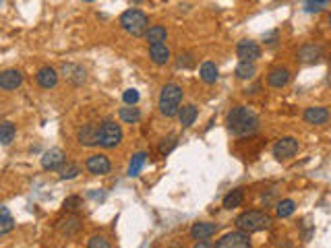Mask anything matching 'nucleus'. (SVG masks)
<instances>
[{
    "instance_id": "obj_1",
    "label": "nucleus",
    "mask_w": 331,
    "mask_h": 248,
    "mask_svg": "<svg viewBox=\"0 0 331 248\" xmlns=\"http://www.w3.org/2000/svg\"><path fill=\"white\" fill-rule=\"evenodd\" d=\"M228 128L236 136H248V134L257 132L259 118L248 108L236 106V108H232V112L228 114Z\"/></svg>"
},
{
    "instance_id": "obj_2",
    "label": "nucleus",
    "mask_w": 331,
    "mask_h": 248,
    "mask_svg": "<svg viewBox=\"0 0 331 248\" xmlns=\"http://www.w3.org/2000/svg\"><path fill=\"white\" fill-rule=\"evenodd\" d=\"M182 95H184L182 87L176 85V83H168V85H164V89H162V93H160V112H162L166 118L178 116Z\"/></svg>"
},
{
    "instance_id": "obj_3",
    "label": "nucleus",
    "mask_w": 331,
    "mask_h": 248,
    "mask_svg": "<svg viewBox=\"0 0 331 248\" xmlns=\"http://www.w3.org/2000/svg\"><path fill=\"white\" fill-rule=\"evenodd\" d=\"M120 27L127 33H131L135 37H141L149 29V19H147V15H145L143 10L129 8V10H124L122 15H120Z\"/></svg>"
},
{
    "instance_id": "obj_4",
    "label": "nucleus",
    "mask_w": 331,
    "mask_h": 248,
    "mask_svg": "<svg viewBox=\"0 0 331 248\" xmlns=\"http://www.w3.org/2000/svg\"><path fill=\"white\" fill-rule=\"evenodd\" d=\"M236 226L242 232L253 234V232H261V230L271 228V217L267 213H263V211H246V213L238 215Z\"/></svg>"
},
{
    "instance_id": "obj_5",
    "label": "nucleus",
    "mask_w": 331,
    "mask_h": 248,
    "mask_svg": "<svg viewBox=\"0 0 331 248\" xmlns=\"http://www.w3.org/2000/svg\"><path fill=\"white\" fill-rule=\"evenodd\" d=\"M122 141V128L114 120H104L100 126V145L104 149H114Z\"/></svg>"
},
{
    "instance_id": "obj_6",
    "label": "nucleus",
    "mask_w": 331,
    "mask_h": 248,
    "mask_svg": "<svg viewBox=\"0 0 331 248\" xmlns=\"http://www.w3.org/2000/svg\"><path fill=\"white\" fill-rule=\"evenodd\" d=\"M217 248H248L251 246V238H248V232H230L226 236H222L215 242Z\"/></svg>"
},
{
    "instance_id": "obj_7",
    "label": "nucleus",
    "mask_w": 331,
    "mask_h": 248,
    "mask_svg": "<svg viewBox=\"0 0 331 248\" xmlns=\"http://www.w3.org/2000/svg\"><path fill=\"white\" fill-rule=\"evenodd\" d=\"M236 54H238L240 62H255L261 58V48L253 39H242L236 46Z\"/></svg>"
},
{
    "instance_id": "obj_8",
    "label": "nucleus",
    "mask_w": 331,
    "mask_h": 248,
    "mask_svg": "<svg viewBox=\"0 0 331 248\" xmlns=\"http://www.w3.org/2000/svg\"><path fill=\"white\" fill-rule=\"evenodd\" d=\"M85 168H87L89 174H93V176H106V174H110V170H112V163H110V159H108L106 155L95 153V155L87 157Z\"/></svg>"
},
{
    "instance_id": "obj_9",
    "label": "nucleus",
    "mask_w": 331,
    "mask_h": 248,
    "mask_svg": "<svg viewBox=\"0 0 331 248\" xmlns=\"http://www.w3.org/2000/svg\"><path fill=\"white\" fill-rule=\"evenodd\" d=\"M298 151V141L294 136H282V139L273 145V155L278 159H288Z\"/></svg>"
},
{
    "instance_id": "obj_10",
    "label": "nucleus",
    "mask_w": 331,
    "mask_h": 248,
    "mask_svg": "<svg viewBox=\"0 0 331 248\" xmlns=\"http://www.w3.org/2000/svg\"><path fill=\"white\" fill-rule=\"evenodd\" d=\"M77 139L85 147L100 145V126H95V124H83L77 132Z\"/></svg>"
},
{
    "instance_id": "obj_11",
    "label": "nucleus",
    "mask_w": 331,
    "mask_h": 248,
    "mask_svg": "<svg viewBox=\"0 0 331 248\" xmlns=\"http://www.w3.org/2000/svg\"><path fill=\"white\" fill-rule=\"evenodd\" d=\"M21 83H23V73L17 71V68H6V71L0 73V89L12 91L21 87Z\"/></svg>"
},
{
    "instance_id": "obj_12",
    "label": "nucleus",
    "mask_w": 331,
    "mask_h": 248,
    "mask_svg": "<svg viewBox=\"0 0 331 248\" xmlns=\"http://www.w3.org/2000/svg\"><path fill=\"white\" fill-rule=\"evenodd\" d=\"M35 81H37V85L41 89H54L56 83H58V73L54 71L52 66H41L37 71V75H35Z\"/></svg>"
},
{
    "instance_id": "obj_13",
    "label": "nucleus",
    "mask_w": 331,
    "mask_h": 248,
    "mask_svg": "<svg viewBox=\"0 0 331 248\" xmlns=\"http://www.w3.org/2000/svg\"><path fill=\"white\" fill-rule=\"evenodd\" d=\"M64 163V153H62V149H50L46 151L44 155H41V168L44 170H58L60 165Z\"/></svg>"
},
{
    "instance_id": "obj_14",
    "label": "nucleus",
    "mask_w": 331,
    "mask_h": 248,
    "mask_svg": "<svg viewBox=\"0 0 331 248\" xmlns=\"http://www.w3.org/2000/svg\"><path fill=\"white\" fill-rule=\"evenodd\" d=\"M329 120V110L327 108H321V106H313V108H307L305 110V122L309 124H315V126H321Z\"/></svg>"
},
{
    "instance_id": "obj_15",
    "label": "nucleus",
    "mask_w": 331,
    "mask_h": 248,
    "mask_svg": "<svg viewBox=\"0 0 331 248\" xmlns=\"http://www.w3.org/2000/svg\"><path fill=\"white\" fill-rule=\"evenodd\" d=\"M149 58L154 64L158 66H164L170 62V48L166 44H151L149 46Z\"/></svg>"
},
{
    "instance_id": "obj_16",
    "label": "nucleus",
    "mask_w": 331,
    "mask_h": 248,
    "mask_svg": "<svg viewBox=\"0 0 331 248\" xmlns=\"http://www.w3.org/2000/svg\"><path fill=\"white\" fill-rule=\"evenodd\" d=\"M267 83H269V85H271L273 89H282V87H286L288 83H290V71H288V68H282V66L271 68L269 75H267Z\"/></svg>"
},
{
    "instance_id": "obj_17",
    "label": "nucleus",
    "mask_w": 331,
    "mask_h": 248,
    "mask_svg": "<svg viewBox=\"0 0 331 248\" xmlns=\"http://www.w3.org/2000/svg\"><path fill=\"white\" fill-rule=\"evenodd\" d=\"M215 232H217V224H211V222H199L190 228V236L195 238V240H207V238H211L215 236Z\"/></svg>"
},
{
    "instance_id": "obj_18",
    "label": "nucleus",
    "mask_w": 331,
    "mask_h": 248,
    "mask_svg": "<svg viewBox=\"0 0 331 248\" xmlns=\"http://www.w3.org/2000/svg\"><path fill=\"white\" fill-rule=\"evenodd\" d=\"M60 73L66 81H71L73 85H83V83H85V71H83L79 64H62Z\"/></svg>"
},
{
    "instance_id": "obj_19",
    "label": "nucleus",
    "mask_w": 331,
    "mask_h": 248,
    "mask_svg": "<svg viewBox=\"0 0 331 248\" xmlns=\"http://www.w3.org/2000/svg\"><path fill=\"white\" fill-rule=\"evenodd\" d=\"M56 230L62 234V236H75V234L81 230V219L75 217V215H68L66 219H60V222L56 224Z\"/></svg>"
},
{
    "instance_id": "obj_20",
    "label": "nucleus",
    "mask_w": 331,
    "mask_h": 248,
    "mask_svg": "<svg viewBox=\"0 0 331 248\" xmlns=\"http://www.w3.org/2000/svg\"><path fill=\"white\" fill-rule=\"evenodd\" d=\"M178 120H180V124H182L184 128L192 126V124H195V120H197V108L192 106V104L182 106L180 110H178Z\"/></svg>"
},
{
    "instance_id": "obj_21",
    "label": "nucleus",
    "mask_w": 331,
    "mask_h": 248,
    "mask_svg": "<svg viewBox=\"0 0 331 248\" xmlns=\"http://www.w3.org/2000/svg\"><path fill=\"white\" fill-rule=\"evenodd\" d=\"M298 58L302 62H317L321 58V48L319 46H315V44H307V46H302L298 50Z\"/></svg>"
},
{
    "instance_id": "obj_22",
    "label": "nucleus",
    "mask_w": 331,
    "mask_h": 248,
    "mask_svg": "<svg viewBox=\"0 0 331 248\" xmlns=\"http://www.w3.org/2000/svg\"><path fill=\"white\" fill-rule=\"evenodd\" d=\"M15 230V219L4 205H0V236H6Z\"/></svg>"
},
{
    "instance_id": "obj_23",
    "label": "nucleus",
    "mask_w": 331,
    "mask_h": 248,
    "mask_svg": "<svg viewBox=\"0 0 331 248\" xmlns=\"http://www.w3.org/2000/svg\"><path fill=\"white\" fill-rule=\"evenodd\" d=\"M145 37L149 41V46L151 44H164V41L168 39V31H166V27H162V25H154V27L147 29Z\"/></svg>"
},
{
    "instance_id": "obj_24",
    "label": "nucleus",
    "mask_w": 331,
    "mask_h": 248,
    "mask_svg": "<svg viewBox=\"0 0 331 248\" xmlns=\"http://www.w3.org/2000/svg\"><path fill=\"white\" fill-rule=\"evenodd\" d=\"M199 75H201V81H203V83H209V85H211V83L217 81V66H215L213 62L207 60V62L201 64Z\"/></svg>"
},
{
    "instance_id": "obj_25",
    "label": "nucleus",
    "mask_w": 331,
    "mask_h": 248,
    "mask_svg": "<svg viewBox=\"0 0 331 248\" xmlns=\"http://www.w3.org/2000/svg\"><path fill=\"white\" fill-rule=\"evenodd\" d=\"M15 134H17V128L12 122H0V143L2 145H10L15 141Z\"/></svg>"
},
{
    "instance_id": "obj_26",
    "label": "nucleus",
    "mask_w": 331,
    "mask_h": 248,
    "mask_svg": "<svg viewBox=\"0 0 331 248\" xmlns=\"http://www.w3.org/2000/svg\"><path fill=\"white\" fill-rule=\"evenodd\" d=\"M244 201V192L242 188H236V190H232L228 192V195L224 197V209H236V207H240Z\"/></svg>"
},
{
    "instance_id": "obj_27",
    "label": "nucleus",
    "mask_w": 331,
    "mask_h": 248,
    "mask_svg": "<svg viewBox=\"0 0 331 248\" xmlns=\"http://www.w3.org/2000/svg\"><path fill=\"white\" fill-rule=\"evenodd\" d=\"M118 116H120V120H122V122L133 124V122H139L141 112H139V108H135V106H129V104H127V108H120Z\"/></svg>"
},
{
    "instance_id": "obj_28",
    "label": "nucleus",
    "mask_w": 331,
    "mask_h": 248,
    "mask_svg": "<svg viewBox=\"0 0 331 248\" xmlns=\"http://www.w3.org/2000/svg\"><path fill=\"white\" fill-rule=\"evenodd\" d=\"M79 174H81L79 165H77V163H71V161L62 163L60 168H58V176H60V180H73V178H77Z\"/></svg>"
},
{
    "instance_id": "obj_29",
    "label": "nucleus",
    "mask_w": 331,
    "mask_h": 248,
    "mask_svg": "<svg viewBox=\"0 0 331 248\" xmlns=\"http://www.w3.org/2000/svg\"><path fill=\"white\" fill-rule=\"evenodd\" d=\"M145 159H147V155L143 153V151H139V153L133 155V159H131V163H129V176H131V178H133V176H139V172L143 170V165H145Z\"/></svg>"
},
{
    "instance_id": "obj_30",
    "label": "nucleus",
    "mask_w": 331,
    "mask_h": 248,
    "mask_svg": "<svg viewBox=\"0 0 331 248\" xmlns=\"http://www.w3.org/2000/svg\"><path fill=\"white\" fill-rule=\"evenodd\" d=\"M255 75H257V66H255V62H240V64L236 66V77H238V79L248 81V79H253Z\"/></svg>"
},
{
    "instance_id": "obj_31",
    "label": "nucleus",
    "mask_w": 331,
    "mask_h": 248,
    "mask_svg": "<svg viewBox=\"0 0 331 248\" xmlns=\"http://www.w3.org/2000/svg\"><path fill=\"white\" fill-rule=\"evenodd\" d=\"M296 211V203L292 199H286V201H280L278 203V209H275V213H278V217H290Z\"/></svg>"
},
{
    "instance_id": "obj_32",
    "label": "nucleus",
    "mask_w": 331,
    "mask_h": 248,
    "mask_svg": "<svg viewBox=\"0 0 331 248\" xmlns=\"http://www.w3.org/2000/svg\"><path fill=\"white\" fill-rule=\"evenodd\" d=\"M331 0H307L305 2V10L307 12H321L325 8H329Z\"/></svg>"
},
{
    "instance_id": "obj_33",
    "label": "nucleus",
    "mask_w": 331,
    "mask_h": 248,
    "mask_svg": "<svg viewBox=\"0 0 331 248\" xmlns=\"http://www.w3.org/2000/svg\"><path fill=\"white\" fill-rule=\"evenodd\" d=\"M62 207H64V211H71V213H75V211H79L81 207H83V199H81V197H77V195H73V197H66V199H64V203H62Z\"/></svg>"
},
{
    "instance_id": "obj_34",
    "label": "nucleus",
    "mask_w": 331,
    "mask_h": 248,
    "mask_svg": "<svg viewBox=\"0 0 331 248\" xmlns=\"http://www.w3.org/2000/svg\"><path fill=\"white\" fill-rule=\"evenodd\" d=\"M122 100H124V104L135 106L137 102H139V91H137V89H127L122 93Z\"/></svg>"
},
{
    "instance_id": "obj_35",
    "label": "nucleus",
    "mask_w": 331,
    "mask_h": 248,
    "mask_svg": "<svg viewBox=\"0 0 331 248\" xmlns=\"http://www.w3.org/2000/svg\"><path fill=\"white\" fill-rule=\"evenodd\" d=\"M87 246L89 248H110V242L104 236H93L87 240Z\"/></svg>"
},
{
    "instance_id": "obj_36",
    "label": "nucleus",
    "mask_w": 331,
    "mask_h": 248,
    "mask_svg": "<svg viewBox=\"0 0 331 248\" xmlns=\"http://www.w3.org/2000/svg\"><path fill=\"white\" fill-rule=\"evenodd\" d=\"M176 145V141L174 139H164V143L160 145V153L162 155H166V153H170V151H172V147Z\"/></svg>"
},
{
    "instance_id": "obj_37",
    "label": "nucleus",
    "mask_w": 331,
    "mask_h": 248,
    "mask_svg": "<svg viewBox=\"0 0 331 248\" xmlns=\"http://www.w3.org/2000/svg\"><path fill=\"white\" fill-rule=\"evenodd\" d=\"M83 2H95V0H83Z\"/></svg>"
},
{
    "instance_id": "obj_38",
    "label": "nucleus",
    "mask_w": 331,
    "mask_h": 248,
    "mask_svg": "<svg viewBox=\"0 0 331 248\" xmlns=\"http://www.w3.org/2000/svg\"><path fill=\"white\" fill-rule=\"evenodd\" d=\"M0 2H2V0H0Z\"/></svg>"
}]
</instances>
